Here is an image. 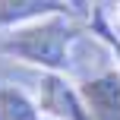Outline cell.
I'll use <instances>...</instances> for the list:
<instances>
[{"label":"cell","mask_w":120,"mask_h":120,"mask_svg":"<svg viewBox=\"0 0 120 120\" xmlns=\"http://www.w3.org/2000/svg\"><path fill=\"white\" fill-rule=\"evenodd\" d=\"M76 41L79 22L73 19V13H57L10 29V35L3 38V54L19 63L38 66L41 73H70Z\"/></svg>","instance_id":"cell-1"},{"label":"cell","mask_w":120,"mask_h":120,"mask_svg":"<svg viewBox=\"0 0 120 120\" xmlns=\"http://www.w3.org/2000/svg\"><path fill=\"white\" fill-rule=\"evenodd\" d=\"M35 101L51 120H95L82 98V89H76L66 73H41L35 85Z\"/></svg>","instance_id":"cell-2"},{"label":"cell","mask_w":120,"mask_h":120,"mask_svg":"<svg viewBox=\"0 0 120 120\" xmlns=\"http://www.w3.org/2000/svg\"><path fill=\"white\" fill-rule=\"evenodd\" d=\"M57 13H76L66 0H0V29H19Z\"/></svg>","instance_id":"cell-3"},{"label":"cell","mask_w":120,"mask_h":120,"mask_svg":"<svg viewBox=\"0 0 120 120\" xmlns=\"http://www.w3.org/2000/svg\"><path fill=\"white\" fill-rule=\"evenodd\" d=\"M82 98L95 117H120V70L89 79L82 85Z\"/></svg>","instance_id":"cell-4"},{"label":"cell","mask_w":120,"mask_h":120,"mask_svg":"<svg viewBox=\"0 0 120 120\" xmlns=\"http://www.w3.org/2000/svg\"><path fill=\"white\" fill-rule=\"evenodd\" d=\"M41 108H38L35 95L13 82H0V120H41Z\"/></svg>","instance_id":"cell-5"},{"label":"cell","mask_w":120,"mask_h":120,"mask_svg":"<svg viewBox=\"0 0 120 120\" xmlns=\"http://www.w3.org/2000/svg\"><path fill=\"white\" fill-rule=\"evenodd\" d=\"M66 3H70L79 16H85V13H89V0H66Z\"/></svg>","instance_id":"cell-6"},{"label":"cell","mask_w":120,"mask_h":120,"mask_svg":"<svg viewBox=\"0 0 120 120\" xmlns=\"http://www.w3.org/2000/svg\"><path fill=\"white\" fill-rule=\"evenodd\" d=\"M114 29L120 32V0H117V3H114Z\"/></svg>","instance_id":"cell-7"}]
</instances>
